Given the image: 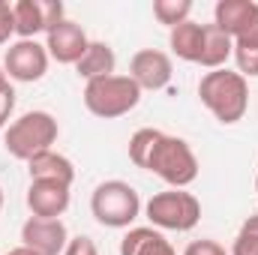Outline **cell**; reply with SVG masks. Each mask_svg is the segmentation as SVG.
I'll return each instance as SVG.
<instances>
[{
    "label": "cell",
    "instance_id": "44dd1931",
    "mask_svg": "<svg viewBox=\"0 0 258 255\" xmlns=\"http://www.w3.org/2000/svg\"><path fill=\"white\" fill-rule=\"evenodd\" d=\"M231 255H258V213L240 225V231L231 243Z\"/></svg>",
    "mask_w": 258,
    "mask_h": 255
},
{
    "label": "cell",
    "instance_id": "e0dca14e",
    "mask_svg": "<svg viewBox=\"0 0 258 255\" xmlns=\"http://www.w3.org/2000/svg\"><path fill=\"white\" fill-rule=\"evenodd\" d=\"M201 42H204V24H198V21H183V24H177V27H171V33H168V45H171V51L180 57V60H186V63H198V57H201Z\"/></svg>",
    "mask_w": 258,
    "mask_h": 255
},
{
    "label": "cell",
    "instance_id": "30bf717a",
    "mask_svg": "<svg viewBox=\"0 0 258 255\" xmlns=\"http://www.w3.org/2000/svg\"><path fill=\"white\" fill-rule=\"evenodd\" d=\"M45 36H48V39H45V51H48V57H54L57 63H66V66L78 63V60L84 57L87 45H90L84 27L75 24V21H69V18H63V21H60L54 30H48Z\"/></svg>",
    "mask_w": 258,
    "mask_h": 255
},
{
    "label": "cell",
    "instance_id": "4fadbf2b",
    "mask_svg": "<svg viewBox=\"0 0 258 255\" xmlns=\"http://www.w3.org/2000/svg\"><path fill=\"white\" fill-rule=\"evenodd\" d=\"M228 57H234V39L219 30L216 24H204V42H201V57H198V66L204 69H225Z\"/></svg>",
    "mask_w": 258,
    "mask_h": 255
},
{
    "label": "cell",
    "instance_id": "4316f807",
    "mask_svg": "<svg viewBox=\"0 0 258 255\" xmlns=\"http://www.w3.org/2000/svg\"><path fill=\"white\" fill-rule=\"evenodd\" d=\"M6 87H12V84H9V75H6V69L0 66V93H3Z\"/></svg>",
    "mask_w": 258,
    "mask_h": 255
},
{
    "label": "cell",
    "instance_id": "6da1fadb",
    "mask_svg": "<svg viewBox=\"0 0 258 255\" xmlns=\"http://www.w3.org/2000/svg\"><path fill=\"white\" fill-rule=\"evenodd\" d=\"M198 96H201L204 108L225 126L243 120V114L249 108V84L240 72H231V69L204 72L198 81Z\"/></svg>",
    "mask_w": 258,
    "mask_h": 255
},
{
    "label": "cell",
    "instance_id": "5b68a950",
    "mask_svg": "<svg viewBox=\"0 0 258 255\" xmlns=\"http://www.w3.org/2000/svg\"><path fill=\"white\" fill-rule=\"evenodd\" d=\"M90 213L105 228H129L141 213V198L126 180H102L90 195Z\"/></svg>",
    "mask_w": 258,
    "mask_h": 255
},
{
    "label": "cell",
    "instance_id": "ac0fdd59",
    "mask_svg": "<svg viewBox=\"0 0 258 255\" xmlns=\"http://www.w3.org/2000/svg\"><path fill=\"white\" fill-rule=\"evenodd\" d=\"M12 15H15V33L21 39H36V33H45V18H42L39 0L12 3Z\"/></svg>",
    "mask_w": 258,
    "mask_h": 255
},
{
    "label": "cell",
    "instance_id": "2e32d148",
    "mask_svg": "<svg viewBox=\"0 0 258 255\" xmlns=\"http://www.w3.org/2000/svg\"><path fill=\"white\" fill-rule=\"evenodd\" d=\"M171 243L162 237L159 228H129L120 240V255H168Z\"/></svg>",
    "mask_w": 258,
    "mask_h": 255
},
{
    "label": "cell",
    "instance_id": "3957f363",
    "mask_svg": "<svg viewBox=\"0 0 258 255\" xmlns=\"http://www.w3.org/2000/svg\"><path fill=\"white\" fill-rule=\"evenodd\" d=\"M144 171H153L159 180H165L171 189H186L198 177V159H195L192 147L177 138V135H159L150 156H147V165Z\"/></svg>",
    "mask_w": 258,
    "mask_h": 255
},
{
    "label": "cell",
    "instance_id": "52a82bcc",
    "mask_svg": "<svg viewBox=\"0 0 258 255\" xmlns=\"http://www.w3.org/2000/svg\"><path fill=\"white\" fill-rule=\"evenodd\" d=\"M48 51L42 42L36 39H18L6 48V57H3V69L9 78L15 81H24V84H33L39 81L45 72H48Z\"/></svg>",
    "mask_w": 258,
    "mask_h": 255
},
{
    "label": "cell",
    "instance_id": "9a60e30c",
    "mask_svg": "<svg viewBox=\"0 0 258 255\" xmlns=\"http://www.w3.org/2000/svg\"><path fill=\"white\" fill-rule=\"evenodd\" d=\"M255 9H258V3H252V0H219L216 9H213V24L234 39L249 24Z\"/></svg>",
    "mask_w": 258,
    "mask_h": 255
},
{
    "label": "cell",
    "instance_id": "d4e9b609",
    "mask_svg": "<svg viewBox=\"0 0 258 255\" xmlns=\"http://www.w3.org/2000/svg\"><path fill=\"white\" fill-rule=\"evenodd\" d=\"M183 255H225V249H222L216 240H192V243L183 249Z\"/></svg>",
    "mask_w": 258,
    "mask_h": 255
},
{
    "label": "cell",
    "instance_id": "7a4b0ae2",
    "mask_svg": "<svg viewBox=\"0 0 258 255\" xmlns=\"http://www.w3.org/2000/svg\"><path fill=\"white\" fill-rule=\"evenodd\" d=\"M57 135H60V126L48 111H27V114H21L18 120H12L6 126L3 147H6L9 156H15L21 162H30L33 156L51 150Z\"/></svg>",
    "mask_w": 258,
    "mask_h": 255
},
{
    "label": "cell",
    "instance_id": "7c38bea8",
    "mask_svg": "<svg viewBox=\"0 0 258 255\" xmlns=\"http://www.w3.org/2000/svg\"><path fill=\"white\" fill-rule=\"evenodd\" d=\"M27 174H30V180H57V183H63V186H72V180H75V165L66 159L63 153L45 150V153H39V156H33V159L27 162Z\"/></svg>",
    "mask_w": 258,
    "mask_h": 255
},
{
    "label": "cell",
    "instance_id": "8992f818",
    "mask_svg": "<svg viewBox=\"0 0 258 255\" xmlns=\"http://www.w3.org/2000/svg\"><path fill=\"white\" fill-rule=\"evenodd\" d=\"M144 213L153 228L162 231H192L201 219V201L186 189H165L156 192L147 204Z\"/></svg>",
    "mask_w": 258,
    "mask_h": 255
},
{
    "label": "cell",
    "instance_id": "83f0119b",
    "mask_svg": "<svg viewBox=\"0 0 258 255\" xmlns=\"http://www.w3.org/2000/svg\"><path fill=\"white\" fill-rule=\"evenodd\" d=\"M6 255H36L33 249H27V246H15V249H9Z\"/></svg>",
    "mask_w": 258,
    "mask_h": 255
},
{
    "label": "cell",
    "instance_id": "cb8c5ba5",
    "mask_svg": "<svg viewBox=\"0 0 258 255\" xmlns=\"http://www.w3.org/2000/svg\"><path fill=\"white\" fill-rule=\"evenodd\" d=\"M12 33H15V15H12V3L0 0V45H6Z\"/></svg>",
    "mask_w": 258,
    "mask_h": 255
},
{
    "label": "cell",
    "instance_id": "9c48e42d",
    "mask_svg": "<svg viewBox=\"0 0 258 255\" xmlns=\"http://www.w3.org/2000/svg\"><path fill=\"white\" fill-rule=\"evenodd\" d=\"M129 78L141 90H162L171 81V57L159 48H141L129 60Z\"/></svg>",
    "mask_w": 258,
    "mask_h": 255
},
{
    "label": "cell",
    "instance_id": "484cf974",
    "mask_svg": "<svg viewBox=\"0 0 258 255\" xmlns=\"http://www.w3.org/2000/svg\"><path fill=\"white\" fill-rule=\"evenodd\" d=\"M12 111H15V90H12V87H6V90L0 93V129L9 126Z\"/></svg>",
    "mask_w": 258,
    "mask_h": 255
},
{
    "label": "cell",
    "instance_id": "ffe728a7",
    "mask_svg": "<svg viewBox=\"0 0 258 255\" xmlns=\"http://www.w3.org/2000/svg\"><path fill=\"white\" fill-rule=\"evenodd\" d=\"M159 135H162L159 129L144 126L129 138V159H132L135 168H144V165H147V156H150V150H153V144H156Z\"/></svg>",
    "mask_w": 258,
    "mask_h": 255
},
{
    "label": "cell",
    "instance_id": "277c9868",
    "mask_svg": "<svg viewBox=\"0 0 258 255\" xmlns=\"http://www.w3.org/2000/svg\"><path fill=\"white\" fill-rule=\"evenodd\" d=\"M141 102V87L129 78V75H105L96 81L84 84V105L90 114L102 117V120H114L129 114L135 105Z\"/></svg>",
    "mask_w": 258,
    "mask_h": 255
},
{
    "label": "cell",
    "instance_id": "8fae6325",
    "mask_svg": "<svg viewBox=\"0 0 258 255\" xmlns=\"http://www.w3.org/2000/svg\"><path fill=\"white\" fill-rule=\"evenodd\" d=\"M69 189L57 180H30L27 186V207L39 219H60L69 207Z\"/></svg>",
    "mask_w": 258,
    "mask_h": 255
},
{
    "label": "cell",
    "instance_id": "d6986e66",
    "mask_svg": "<svg viewBox=\"0 0 258 255\" xmlns=\"http://www.w3.org/2000/svg\"><path fill=\"white\" fill-rule=\"evenodd\" d=\"M192 0H153V18L165 27H177L189 21Z\"/></svg>",
    "mask_w": 258,
    "mask_h": 255
},
{
    "label": "cell",
    "instance_id": "ba28073f",
    "mask_svg": "<svg viewBox=\"0 0 258 255\" xmlns=\"http://www.w3.org/2000/svg\"><path fill=\"white\" fill-rule=\"evenodd\" d=\"M66 243H69V231H66L63 219L30 216L21 225V246L33 249L36 255H63Z\"/></svg>",
    "mask_w": 258,
    "mask_h": 255
},
{
    "label": "cell",
    "instance_id": "5bb4252c",
    "mask_svg": "<svg viewBox=\"0 0 258 255\" xmlns=\"http://www.w3.org/2000/svg\"><path fill=\"white\" fill-rule=\"evenodd\" d=\"M114 66H117V54H114V48L108 42H90L84 57L75 63V72L84 81H96V78L114 75Z\"/></svg>",
    "mask_w": 258,
    "mask_h": 255
},
{
    "label": "cell",
    "instance_id": "603a6c76",
    "mask_svg": "<svg viewBox=\"0 0 258 255\" xmlns=\"http://www.w3.org/2000/svg\"><path fill=\"white\" fill-rule=\"evenodd\" d=\"M63 255H99V249H96L93 237H87V234H78V237H69V243H66Z\"/></svg>",
    "mask_w": 258,
    "mask_h": 255
},
{
    "label": "cell",
    "instance_id": "f1b7e54d",
    "mask_svg": "<svg viewBox=\"0 0 258 255\" xmlns=\"http://www.w3.org/2000/svg\"><path fill=\"white\" fill-rule=\"evenodd\" d=\"M0 210H3V189H0Z\"/></svg>",
    "mask_w": 258,
    "mask_h": 255
},
{
    "label": "cell",
    "instance_id": "7402d4cb",
    "mask_svg": "<svg viewBox=\"0 0 258 255\" xmlns=\"http://www.w3.org/2000/svg\"><path fill=\"white\" fill-rule=\"evenodd\" d=\"M234 63L243 78H258V45H234Z\"/></svg>",
    "mask_w": 258,
    "mask_h": 255
},
{
    "label": "cell",
    "instance_id": "f546056e",
    "mask_svg": "<svg viewBox=\"0 0 258 255\" xmlns=\"http://www.w3.org/2000/svg\"><path fill=\"white\" fill-rule=\"evenodd\" d=\"M255 192H258V177H255Z\"/></svg>",
    "mask_w": 258,
    "mask_h": 255
},
{
    "label": "cell",
    "instance_id": "4dcf8cb0",
    "mask_svg": "<svg viewBox=\"0 0 258 255\" xmlns=\"http://www.w3.org/2000/svg\"><path fill=\"white\" fill-rule=\"evenodd\" d=\"M168 255H177V252H168Z\"/></svg>",
    "mask_w": 258,
    "mask_h": 255
}]
</instances>
